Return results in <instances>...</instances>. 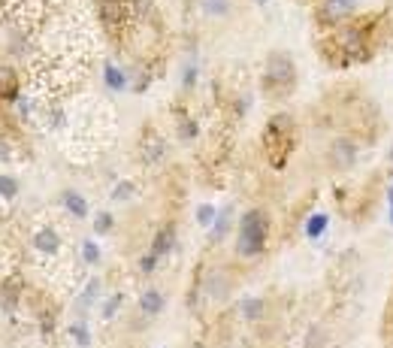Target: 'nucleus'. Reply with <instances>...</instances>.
Returning a JSON list of instances; mask_svg holds the SVG:
<instances>
[{"label":"nucleus","mask_w":393,"mask_h":348,"mask_svg":"<svg viewBox=\"0 0 393 348\" xmlns=\"http://www.w3.org/2000/svg\"><path fill=\"white\" fill-rule=\"evenodd\" d=\"M100 288H103V282L94 276V279H88V285H85V291H82V297H79V312H85V309H91L94 306V300L100 297Z\"/></svg>","instance_id":"21"},{"label":"nucleus","mask_w":393,"mask_h":348,"mask_svg":"<svg viewBox=\"0 0 393 348\" xmlns=\"http://www.w3.org/2000/svg\"><path fill=\"white\" fill-rule=\"evenodd\" d=\"M176 133H178V140L182 142H194L200 137V125L190 116H182L178 112V118H176Z\"/></svg>","instance_id":"20"},{"label":"nucleus","mask_w":393,"mask_h":348,"mask_svg":"<svg viewBox=\"0 0 393 348\" xmlns=\"http://www.w3.org/2000/svg\"><path fill=\"white\" fill-rule=\"evenodd\" d=\"M390 228H393V206H390Z\"/></svg>","instance_id":"35"},{"label":"nucleus","mask_w":393,"mask_h":348,"mask_svg":"<svg viewBox=\"0 0 393 348\" xmlns=\"http://www.w3.org/2000/svg\"><path fill=\"white\" fill-rule=\"evenodd\" d=\"M133 194H137V182H130V179H121V182H115V188H112V200H130Z\"/></svg>","instance_id":"26"},{"label":"nucleus","mask_w":393,"mask_h":348,"mask_svg":"<svg viewBox=\"0 0 393 348\" xmlns=\"http://www.w3.org/2000/svg\"><path fill=\"white\" fill-rule=\"evenodd\" d=\"M324 336H327V330H324L321 324L309 327V333H306V348H324Z\"/></svg>","instance_id":"29"},{"label":"nucleus","mask_w":393,"mask_h":348,"mask_svg":"<svg viewBox=\"0 0 393 348\" xmlns=\"http://www.w3.org/2000/svg\"><path fill=\"white\" fill-rule=\"evenodd\" d=\"M67 333L73 336V342H76L79 348H88V345H91V330L85 327V321H73L70 327H67Z\"/></svg>","instance_id":"23"},{"label":"nucleus","mask_w":393,"mask_h":348,"mask_svg":"<svg viewBox=\"0 0 393 348\" xmlns=\"http://www.w3.org/2000/svg\"><path fill=\"white\" fill-rule=\"evenodd\" d=\"M0 100H6V103H18V100H21L16 70H4V73H0Z\"/></svg>","instance_id":"18"},{"label":"nucleus","mask_w":393,"mask_h":348,"mask_svg":"<svg viewBox=\"0 0 393 348\" xmlns=\"http://www.w3.org/2000/svg\"><path fill=\"white\" fill-rule=\"evenodd\" d=\"M230 228H233V206H224V209H218L215 224L209 228V242H212V245H218V242L230 233Z\"/></svg>","instance_id":"16"},{"label":"nucleus","mask_w":393,"mask_h":348,"mask_svg":"<svg viewBox=\"0 0 393 348\" xmlns=\"http://www.w3.org/2000/svg\"><path fill=\"white\" fill-rule=\"evenodd\" d=\"M121 348H125V345H121Z\"/></svg>","instance_id":"36"},{"label":"nucleus","mask_w":393,"mask_h":348,"mask_svg":"<svg viewBox=\"0 0 393 348\" xmlns=\"http://www.w3.org/2000/svg\"><path fill=\"white\" fill-rule=\"evenodd\" d=\"M197 79H200V70H197V64H188L185 70H182V88H185V91H190V88L197 85Z\"/></svg>","instance_id":"30"},{"label":"nucleus","mask_w":393,"mask_h":348,"mask_svg":"<svg viewBox=\"0 0 393 348\" xmlns=\"http://www.w3.org/2000/svg\"><path fill=\"white\" fill-rule=\"evenodd\" d=\"M261 91L266 100H287L297 91V61L290 58V52H269L263 61L261 73Z\"/></svg>","instance_id":"4"},{"label":"nucleus","mask_w":393,"mask_h":348,"mask_svg":"<svg viewBox=\"0 0 393 348\" xmlns=\"http://www.w3.org/2000/svg\"><path fill=\"white\" fill-rule=\"evenodd\" d=\"M330 230V215L327 212H312V215L306 218V224H302V233H306L309 242H318L324 240V233Z\"/></svg>","instance_id":"14"},{"label":"nucleus","mask_w":393,"mask_h":348,"mask_svg":"<svg viewBox=\"0 0 393 348\" xmlns=\"http://www.w3.org/2000/svg\"><path fill=\"white\" fill-rule=\"evenodd\" d=\"M97 18L103 30L112 40H121L133 25V13H130V0H94Z\"/></svg>","instance_id":"5"},{"label":"nucleus","mask_w":393,"mask_h":348,"mask_svg":"<svg viewBox=\"0 0 393 348\" xmlns=\"http://www.w3.org/2000/svg\"><path fill=\"white\" fill-rule=\"evenodd\" d=\"M16 194H18V179L0 173V197H4V200H16Z\"/></svg>","instance_id":"28"},{"label":"nucleus","mask_w":393,"mask_h":348,"mask_svg":"<svg viewBox=\"0 0 393 348\" xmlns=\"http://www.w3.org/2000/svg\"><path fill=\"white\" fill-rule=\"evenodd\" d=\"M61 203H64V209L70 212L73 218H88V200L79 194V191H73V188H67L64 194H61Z\"/></svg>","instance_id":"17"},{"label":"nucleus","mask_w":393,"mask_h":348,"mask_svg":"<svg viewBox=\"0 0 393 348\" xmlns=\"http://www.w3.org/2000/svg\"><path fill=\"white\" fill-rule=\"evenodd\" d=\"M139 155H142V164H149V167L161 164L164 155H166V142H164L161 133L152 130V128H145L142 140H139Z\"/></svg>","instance_id":"9"},{"label":"nucleus","mask_w":393,"mask_h":348,"mask_svg":"<svg viewBox=\"0 0 393 348\" xmlns=\"http://www.w3.org/2000/svg\"><path fill=\"white\" fill-rule=\"evenodd\" d=\"M261 149L273 170H285L287 167L290 155L297 152V121L290 118L287 112L269 116V121L263 125V133H261Z\"/></svg>","instance_id":"2"},{"label":"nucleus","mask_w":393,"mask_h":348,"mask_svg":"<svg viewBox=\"0 0 393 348\" xmlns=\"http://www.w3.org/2000/svg\"><path fill=\"white\" fill-rule=\"evenodd\" d=\"M269 230H273V218L269 212L254 206V209H245L239 221H236V242L233 249L239 257L251 261V257H261L269 245Z\"/></svg>","instance_id":"3"},{"label":"nucleus","mask_w":393,"mask_h":348,"mask_svg":"<svg viewBox=\"0 0 393 348\" xmlns=\"http://www.w3.org/2000/svg\"><path fill=\"white\" fill-rule=\"evenodd\" d=\"M194 215H197V224H200V228H206V230H209L212 224H215V218H218V209L212 206V203H200Z\"/></svg>","instance_id":"25"},{"label":"nucleus","mask_w":393,"mask_h":348,"mask_svg":"<svg viewBox=\"0 0 393 348\" xmlns=\"http://www.w3.org/2000/svg\"><path fill=\"white\" fill-rule=\"evenodd\" d=\"M157 264H161V257H157L154 252H149V254H142V257H139V273H145V276H152L154 269H157Z\"/></svg>","instance_id":"31"},{"label":"nucleus","mask_w":393,"mask_h":348,"mask_svg":"<svg viewBox=\"0 0 393 348\" xmlns=\"http://www.w3.org/2000/svg\"><path fill=\"white\" fill-rule=\"evenodd\" d=\"M103 85L109 88L112 94H121V91H127V88H130V73H125L118 64L106 61V64H103Z\"/></svg>","instance_id":"12"},{"label":"nucleus","mask_w":393,"mask_h":348,"mask_svg":"<svg viewBox=\"0 0 393 348\" xmlns=\"http://www.w3.org/2000/svg\"><path fill=\"white\" fill-rule=\"evenodd\" d=\"M137 306H139L142 318H157L164 312V306H166V297L157 288H145L139 294V300H137Z\"/></svg>","instance_id":"11"},{"label":"nucleus","mask_w":393,"mask_h":348,"mask_svg":"<svg viewBox=\"0 0 393 348\" xmlns=\"http://www.w3.org/2000/svg\"><path fill=\"white\" fill-rule=\"evenodd\" d=\"M360 161V140L357 137H336L327 145V167L333 173H351Z\"/></svg>","instance_id":"7"},{"label":"nucleus","mask_w":393,"mask_h":348,"mask_svg":"<svg viewBox=\"0 0 393 348\" xmlns=\"http://www.w3.org/2000/svg\"><path fill=\"white\" fill-rule=\"evenodd\" d=\"M385 194H387V203L393 206V179H390V182H387V191H385Z\"/></svg>","instance_id":"32"},{"label":"nucleus","mask_w":393,"mask_h":348,"mask_svg":"<svg viewBox=\"0 0 393 348\" xmlns=\"http://www.w3.org/2000/svg\"><path fill=\"white\" fill-rule=\"evenodd\" d=\"M254 4H257V6H266V4H273V0H254Z\"/></svg>","instance_id":"34"},{"label":"nucleus","mask_w":393,"mask_h":348,"mask_svg":"<svg viewBox=\"0 0 393 348\" xmlns=\"http://www.w3.org/2000/svg\"><path fill=\"white\" fill-rule=\"evenodd\" d=\"M375 18L378 13H363L336 25L330 30H321L318 52L333 70H351L375 58Z\"/></svg>","instance_id":"1"},{"label":"nucleus","mask_w":393,"mask_h":348,"mask_svg":"<svg viewBox=\"0 0 393 348\" xmlns=\"http://www.w3.org/2000/svg\"><path fill=\"white\" fill-rule=\"evenodd\" d=\"M197 6H200V13H203L206 18L212 21H224V18H230L233 16V0H197Z\"/></svg>","instance_id":"15"},{"label":"nucleus","mask_w":393,"mask_h":348,"mask_svg":"<svg viewBox=\"0 0 393 348\" xmlns=\"http://www.w3.org/2000/svg\"><path fill=\"white\" fill-rule=\"evenodd\" d=\"M233 291V276L224 266H212L203 279V294L209 300H227Z\"/></svg>","instance_id":"8"},{"label":"nucleus","mask_w":393,"mask_h":348,"mask_svg":"<svg viewBox=\"0 0 393 348\" xmlns=\"http://www.w3.org/2000/svg\"><path fill=\"white\" fill-rule=\"evenodd\" d=\"M239 315L245 321H261L266 315V300L263 297H242L239 300Z\"/></svg>","instance_id":"19"},{"label":"nucleus","mask_w":393,"mask_h":348,"mask_svg":"<svg viewBox=\"0 0 393 348\" xmlns=\"http://www.w3.org/2000/svg\"><path fill=\"white\" fill-rule=\"evenodd\" d=\"M176 242H178L176 224L166 221V224H161V228L154 230V240H152V249H149V252H154L157 257H166V254L176 252Z\"/></svg>","instance_id":"10"},{"label":"nucleus","mask_w":393,"mask_h":348,"mask_svg":"<svg viewBox=\"0 0 393 348\" xmlns=\"http://www.w3.org/2000/svg\"><path fill=\"white\" fill-rule=\"evenodd\" d=\"M100 257H103V252H100V245L94 240H82V261L88 266H97L100 264Z\"/></svg>","instance_id":"27"},{"label":"nucleus","mask_w":393,"mask_h":348,"mask_svg":"<svg viewBox=\"0 0 393 348\" xmlns=\"http://www.w3.org/2000/svg\"><path fill=\"white\" fill-rule=\"evenodd\" d=\"M387 315H390V318H387V327H390V324H393V303H390V312H387Z\"/></svg>","instance_id":"33"},{"label":"nucleus","mask_w":393,"mask_h":348,"mask_svg":"<svg viewBox=\"0 0 393 348\" xmlns=\"http://www.w3.org/2000/svg\"><path fill=\"white\" fill-rule=\"evenodd\" d=\"M360 6L363 0H318L314 4V25H318V30H330L348 18L360 16Z\"/></svg>","instance_id":"6"},{"label":"nucleus","mask_w":393,"mask_h":348,"mask_svg":"<svg viewBox=\"0 0 393 348\" xmlns=\"http://www.w3.org/2000/svg\"><path fill=\"white\" fill-rule=\"evenodd\" d=\"M121 306H125V294H121V291H115L112 297L103 300V306H100V318H103V321H112V318L118 315Z\"/></svg>","instance_id":"22"},{"label":"nucleus","mask_w":393,"mask_h":348,"mask_svg":"<svg viewBox=\"0 0 393 348\" xmlns=\"http://www.w3.org/2000/svg\"><path fill=\"white\" fill-rule=\"evenodd\" d=\"M33 249H37L40 254H58L61 252V233L55 228H40L37 233H33Z\"/></svg>","instance_id":"13"},{"label":"nucleus","mask_w":393,"mask_h":348,"mask_svg":"<svg viewBox=\"0 0 393 348\" xmlns=\"http://www.w3.org/2000/svg\"><path fill=\"white\" fill-rule=\"evenodd\" d=\"M115 230V215L112 212H97L94 215V233L97 237H106V233Z\"/></svg>","instance_id":"24"}]
</instances>
